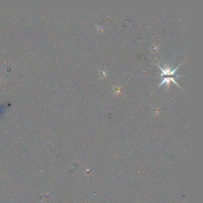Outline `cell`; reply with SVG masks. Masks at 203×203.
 I'll return each instance as SVG.
<instances>
[{"mask_svg":"<svg viewBox=\"0 0 203 203\" xmlns=\"http://www.w3.org/2000/svg\"><path fill=\"white\" fill-rule=\"evenodd\" d=\"M170 80H172V82H173L178 87H179V86L178 85V84L175 81V80H174V79L173 78V77H164V79H163V81L160 83V84L159 85V86H161L163 83H166V86L167 87V89H169V84H170Z\"/></svg>","mask_w":203,"mask_h":203,"instance_id":"7a4b0ae2","label":"cell"},{"mask_svg":"<svg viewBox=\"0 0 203 203\" xmlns=\"http://www.w3.org/2000/svg\"><path fill=\"white\" fill-rule=\"evenodd\" d=\"M180 64H179L176 69H175L174 70H172L169 67H167L165 69H162L161 67H160V66H159L158 65H157L158 66V67H159V69L162 71V74H161V77H163V76H165V75H174L175 74V73L176 72V70L178 69V67L180 66Z\"/></svg>","mask_w":203,"mask_h":203,"instance_id":"6da1fadb","label":"cell"}]
</instances>
